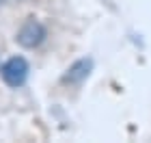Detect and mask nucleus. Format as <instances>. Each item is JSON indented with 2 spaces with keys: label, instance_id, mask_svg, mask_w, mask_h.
<instances>
[{
  "label": "nucleus",
  "instance_id": "nucleus-1",
  "mask_svg": "<svg viewBox=\"0 0 151 143\" xmlns=\"http://www.w3.org/2000/svg\"><path fill=\"white\" fill-rule=\"evenodd\" d=\"M15 41L22 46V48H28V50H32V48H39L41 44L45 41V26L41 24L39 20L28 17L22 26H19Z\"/></svg>",
  "mask_w": 151,
  "mask_h": 143
},
{
  "label": "nucleus",
  "instance_id": "nucleus-3",
  "mask_svg": "<svg viewBox=\"0 0 151 143\" xmlns=\"http://www.w3.org/2000/svg\"><path fill=\"white\" fill-rule=\"evenodd\" d=\"M91 70H93V61L91 59H80V61H76L69 70H67V74L63 76V83L78 85V83H82V80L91 74Z\"/></svg>",
  "mask_w": 151,
  "mask_h": 143
},
{
  "label": "nucleus",
  "instance_id": "nucleus-2",
  "mask_svg": "<svg viewBox=\"0 0 151 143\" xmlns=\"http://www.w3.org/2000/svg\"><path fill=\"white\" fill-rule=\"evenodd\" d=\"M0 76H2V80L9 87H15V89H17V87H22L26 83V78H28V63H26V59H22V57H11L2 65Z\"/></svg>",
  "mask_w": 151,
  "mask_h": 143
}]
</instances>
